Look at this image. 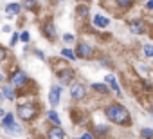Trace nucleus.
Here are the masks:
<instances>
[{
	"instance_id": "obj_1",
	"label": "nucleus",
	"mask_w": 153,
	"mask_h": 139,
	"mask_svg": "<svg viewBox=\"0 0 153 139\" xmlns=\"http://www.w3.org/2000/svg\"><path fill=\"white\" fill-rule=\"evenodd\" d=\"M106 117H108L110 121L117 123V125H124V123L130 121V112H128L123 105H119V103H112V105L106 108Z\"/></svg>"
},
{
	"instance_id": "obj_2",
	"label": "nucleus",
	"mask_w": 153,
	"mask_h": 139,
	"mask_svg": "<svg viewBox=\"0 0 153 139\" xmlns=\"http://www.w3.org/2000/svg\"><path fill=\"white\" fill-rule=\"evenodd\" d=\"M36 114H38V107L34 103H24V105L18 107V116L24 121H31Z\"/></svg>"
},
{
	"instance_id": "obj_3",
	"label": "nucleus",
	"mask_w": 153,
	"mask_h": 139,
	"mask_svg": "<svg viewBox=\"0 0 153 139\" xmlns=\"http://www.w3.org/2000/svg\"><path fill=\"white\" fill-rule=\"evenodd\" d=\"M76 56H79V58H83V60H90V58L94 56V49H92L88 43L81 42V43L78 45V49H76Z\"/></svg>"
},
{
	"instance_id": "obj_4",
	"label": "nucleus",
	"mask_w": 153,
	"mask_h": 139,
	"mask_svg": "<svg viewBox=\"0 0 153 139\" xmlns=\"http://www.w3.org/2000/svg\"><path fill=\"white\" fill-rule=\"evenodd\" d=\"M9 81H11V85L13 87H24V83L27 81V74L24 72V71H15L13 74H11V78H9Z\"/></svg>"
},
{
	"instance_id": "obj_5",
	"label": "nucleus",
	"mask_w": 153,
	"mask_h": 139,
	"mask_svg": "<svg viewBox=\"0 0 153 139\" xmlns=\"http://www.w3.org/2000/svg\"><path fill=\"white\" fill-rule=\"evenodd\" d=\"M85 94H87L85 85H81V83H74V85H72V89H70V96H72V99L79 101L81 98H85Z\"/></svg>"
},
{
	"instance_id": "obj_6",
	"label": "nucleus",
	"mask_w": 153,
	"mask_h": 139,
	"mask_svg": "<svg viewBox=\"0 0 153 139\" xmlns=\"http://www.w3.org/2000/svg\"><path fill=\"white\" fill-rule=\"evenodd\" d=\"M58 78H59L61 85H68L74 80V71L72 69H61V71H58Z\"/></svg>"
},
{
	"instance_id": "obj_7",
	"label": "nucleus",
	"mask_w": 153,
	"mask_h": 139,
	"mask_svg": "<svg viewBox=\"0 0 153 139\" xmlns=\"http://www.w3.org/2000/svg\"><path fill=\"white\" fill-rule=\"evenodd\" d=\"M59 92H61V89H59L58 85H52V87H51V90H49V103H51L52 107H56V105L59 103Z\"/></svg>"
},
{
	"instance_id": "obj_8",
	"label": "nucleus",
	"mask_w": 153,
	"mask_h": 139,
	"mask_svg": "<svg viewBox=\"0 0 153 139\" xmlns=\"http://www.w3.org/2000/svg\"><path fill=\"white\" fill-rule=\"evenodd\" d=\"M128 27H130V31H131L133 34H142V33L146 31V25H144L142 20H133V22L128 24Z\"/></svg>"
},
{
	"instance_id": "obj_9",
	"label": "nucleus",
	"mask_w": 153,
	"mask_h": 139,
	"mask_svg": "<svg viewBox=\"0 0 153 139\" xmlns=\"http://www.w3.org/2000/svg\"><path fill=\"white\" fill-rule=\"evenodd\" d=\"M4 130H6V134H9V135H22V132H24V130L15 123V121H13V123H9V125H6V126H4Z\"/></svg>"
},
{
	"instance_id": "obj_10",
	"label": "nucleus",
	"mask_w": 153,
	"mask_h": 139,
	"mask_svg": "<svg viewBox=\"0 0 153 139\" xmlns=\"http://www.w3.org/2000/svg\"><path fill=\"white\" fill-rule=\"evenodd\" d=\"M47 137H49V139H65V132H63V128L54 126V128H51V130L47 132Z\"/></svg>"
},
{
	"instance_id": "obj_11",
	"label": "nucleus",
	"mask_w": 153,
	"mask_h": 139,
	"mask_svg": "<svg viewBox=\"0 0 153 139\" xmlns=\"http://www.w3.org/2000/svg\"><path fill=\"white\" fill-rule=\"evenodd\" d=\"M105 81H106V83H108V85H110L114 90H115V94H119V96H121V89H119V85H117V80H115V76H114V74H106Z\"/></svg>"
},
{
	"instance_id": "obj_12",
	"label": "nucleus",
	"mask_w": 153,
	"mask_h": 139,
	"mask_svg": "<svg viewBox=\"0 0 153 139\" xmlns=\"http://www.w3.org/2000/svg\"><path fill=\"white\" fill-rule=\"evenodd\" d=\"M94 25H96V27H108V25H110V20L105 18L103 15H96V16H94Z\"/></svg>"
},
{
	"instance_id": "obj_13",
	"label": "nucleus",
	"mask_w": 153,
	"mask_h": 139,
	"mask_svg": "<svg viewBox=\"0 0 153 139\" xmlns=\"http://www.w3.org/2000/svg\"><path fill=\"white\" fill-rule=\"evenodd\" d=\"M43 33H45L47 38H54V36H56V27H54V24H51V22L45 24V25H43Z\"/></svg>"
},
{
	"instance_id": "obj_14",
	"label": "nucleus",
	"mask_w": 153,
	"mask_h": 139,
	"mask_svg": "<svg viewBox=\"0 0 153 139\" xmlns=\"http://www.w3.org/2000/svg\"><path fill=\"white\" fill-rule=\"evenodd\" d=\"M47 117H49V121H52L56 126H59V125H61V119H59V116H58V112H56V110H49V112H47Z\"/></svg>"
},
{
	"instance_id": "obj_15",
	"label": "nucleus",
	"mask_w": 153,
	"mask_h": 139,
	"mask_svg": "<svg viewBox=\"0 0 153 139\" xmlns=\"http://www.w3.org/2000/svg\"><path fill=\"white\" fill-rule=\"evenodd\" d=\"M2 94H4L7 99H15V90H13V85H4Z\"/></svg>"
},
{
	"instance_id": "obj_16",
	"label": "nucleus",
	"mask_w": 153,
	"mask_h": 139,
	"mask_svg": "<svg viewBox=\"0 0 153 139\" xmlns=\"http://www.w3.org/2000/svg\"><path fill=\"white\" fill-rule=\"evenodd\" d=\"M6 11H7V15H18L20 13V4H7Z\"/></svg>"
},
{
	"instance_id": "obj_17",
	"label": "nucleus",
	"mask_w": 153,
	"mask_h": 139,
	"mask_svg": "<svg viewBox=\"0 0 153 139\" xmlns=\"http://www.w3.org/2000/svg\"><path fill=\"white\" fill-rule=\"evenodd\" d=\"M92 89H94V90H97V92H101V94H108V92H110V89H108L105 83H94V85H92Z\"/></svg>"
},
{
	"instance_id": "obj_18",
	"label": "nucleus",
	"mask_w": 153,
	"mask_h": 139,
	"mask_svg": "<svg viewBox=\"0 0 153 139\" xmlns=\"http://www.w3.org/2000/svg\"><path fill=\"white\" fill-rule=\"evenodd\" d=\"M61 56H63V58H67V60H70V61H74L76 58H78V56H76V52H74V51H70V49H63V51H61Z\"/></svg>"
},
{
	"instance_id": "obj_19",
	"label": "nucleus",
	"mask_w": 153,
	"mask_h": 139,
	"mask_svg": "<svg viewBox=\"0 0 153 139\" xmlns=\"http://www.w3.org/2000/svg\"><path fill=\"white\" fill-rule=\"evenodd\" d=\"M24 7L29 11H34V9H38V4H36V0H24Z\"/></svg>"
},
{
	"instance_id": "obj_20",
	"label": "nucleus",
	"mask_w": 153,
	"mask_h": 139,
	"mask_svg": "<svg viewBox=\"0 0 153 139\" xmlns=\"http://www.w3.org/2000/svg\"><path fill=\"white\" fill-rule=\"evenodd\" d=\"M140 135L144 139H153V128H142L140 130Z\"/></svg>"
},
{
	"instance_id": "obj_21",
	"label": "nucleus",
	"mask_w": 153,
	"mask_h": 139,
	"mask_svg": "<svg viewBox=\"0 0 153 139\" xmlns=\"http://www.w3.org/2000/svg\"><path fill=\"white\" fill-rule=\"evenodd\" d=\"M13 121H15V116H13V114H6V116H4V119H2V126L9 125V123H13Z\"/></svg>"
},
{
	"instance_id": "obj_22",
	"label": "nucleus",
	"mask_w": 153,
	"mask_h": 139,
	"mask_svg": "<svg viewBox=\"0 0 153 139\" xmlns=\"http://www.w3.org/2000/svg\"><path fill=\"white\" fill-rule=\"evenodd\" d=\"M117 4H119L121 7L128 9V7H131V4H133V0H117Z\"/></svg>"
},
{
	"instance_id": "obj_23",
	"label": "nucleus",
	"mask_w": 153,
	"mask_h": 139,
	"mask_svg": "<svg viewBox=\"0 0 153 139\" xmlns=\"http://www.w3.org/2000/svg\"><path fill=\"white\" fill-rule=\"evenodd\" d=\"M144 54H146L148 58H153V45H151V43L144 45Z\"/></svg>"
},
{
	"instance_id": "obj_24",
	"label": "nucleus",
	"mask_w": 153,
	"mask_h": 139,
	"mask_svg": "<svg viewBox=\"0 0 153 139\" xmlns=\"http://www.w3.org/2000/svg\"><path fill=\"white\" fill-rule=\"evenodd\" d=\"M78 13H79L81 16H87V15H88V7H87V6H83V7H78Z\"/></svg>"
},
{
	"instance_id": "obj_25",
	"label": "nucleus",
	"mask_w": 153,
	"mask_h": 139,
	"mask_svg": "<svg viewBox=\"0 0 153 139\" xmlns=\"http://www.w3.org/2000/svg\"><path fill=\"white\" fill-rule=\"evenodd\" d=\"M20 40L25 43V42H29V33L27 31H24V33H20Z\"/></svg>"
},
{
	"instance_id": "obj_26",
	"label": "nucleus",
	"mask_w": 153,
	"mask_h": 139,
	"mask_svg": "<svg viewBox=\"0 0 153 139\" xmlns=\"http://www.w3.org/2000/svg\"><path fill=\"white\" fill-rule=\"evenodd\" d=\"M63 40L68 43V42H74V34H63Z\"/></svg>"
},
{
	"instance_id": "obj_27",
	"label": "nucleus",
	"mask_w": 153,
	"mask_h": 139,
	"mask_svg": "<svg viewBox=\"0 0 153 139\" xmlns=\"http://www.w3.org/2000/svg\"><path fill=\"white\" fill-rule=\"evenodd\" d=\"M6 56H7V52H6V49H4V47H0V61H2V60H4Z\"/></svg>"
},
{
	"instance_id": "obj_28",
	"label": "nucleus",
	"mask_w": 153,
	"mask_h": 139,
	"mask_svg": "<svg viewBox=\"0 0 153 139\" xmlns=\"http://www.w3.org/2000/svg\"><path fill=\"white\" fill-rule=\"evenodd\" d=\"M18 38H20L18 34H13V38H11V45H16V43H18Z\"/></svg>"
},
{
	"instance_id": "obj_29",
	"label": "nucleus",
	"mask_w": 153,
	"mask_h": 139,
	"mask_svg": "<svg viewBox=\"0 0 153 139\" xmlns=\"http://www.w3.org/2000/svg\"><path fill=\"white\" fill-rule=\"evenodd\" d=\"M97 132H99V134H106V132H108V128L101 125V126H97Z\"/></svg>"
},
{
	"instance_id": "obj_30",
	"label": "nucleus",
	"mask_w": 153,
	"mask_h": 139,
	"mask_svg": "<svg viewBox=\"0 0 153 139\" xmlns=\"http://www.w3.org/2000/svg\"><path fill=\"white\" fill-rule=\"evenodd\" d=\"M36 56H38L40 60H45V54H43V51H36Z\"/></svg>"
},
{
	"instance_id": "obj_31",
	"label": "nucleus",
	"mask_w": 153,
	"mask_h": 139,
	"mask_svg": "<svg viewBox=\"0 0 153 139\" xmlns=\"http://www.w3.org/2000/svg\"><path fill=\"white\" fill-rule=\"evenodd\" d=\"M142 87H144V89H146V90H151V85H149V83H148V81H144V83H142Z\"/></svg>"
},
{
	"instance_id": "obj_32",
	"label": "nucleus",
	"mask_w": 153,
	"mask_h": 139,
	"mask_svg": "<svg viewBox=\"0 0 153 139\" xmlns=\"http://www.w3.org/2000/svg\"><path fill=\"white\" fill-rule=\"evenodd\" d=\"M148 9H153V0H148V4H146Z\"/></svg>"
},
{
	"instance_id": "obj_33",
	"label": "nucleus",
	"mask_w": 153,
	"mask_h": 139,
	"mask_svg": "<svg viewBox=\"0 0 153 139\" xmlns=\"http://www.w3.org/2000/svg\"><path fill=\"white\" fill-rule=\"evenodd\" d=\"M2 31H4V33H9V31H11V25H4Z\"/></svg>"
},
{
	"instance_id": "obj_34",
	"label": "nucleus",
	"mask_w": 153,
	"mask_h": 139,
	"mask_svg": "<svg viewBox=\"0 0 153 139\" xmlns=\"http://www.w3.org/2000/svg\"><path fill=\"white\" fill-rule=\"evenodd\" d=\"M81 139H92V135H90V134H83Z\"/></svg>"
},
{
	"instance_id": "obj_35",
	"label": "nucleus",
	"mask_w": 153,
	"mask_h": 139,
	"mask_svg": "<svg viewBox=\"0 0 153 139\" xmlns=\"http://www.w3.org/2000/svg\"><path fill=\"white\" fill-rule=\"evenodd\" d=\"M4 116H6V112H4L2 108H0V117H4Z\"/></svg>"
},
{
	"instance_id": "obj_36",
	"label": "nucleus",
	"mask_w": 153,
	"mask_h": 139,
	"mask_svg": "<svg viewBox=\"0 0 153 139\" xmlns=\"http://www.w3.org/2000/svg\"><path fill=\"white\" fill-rule=\"evenodd\" d=\"M151 108H153V101H151Z\"/></svg>"
},
{
	"instance_id": "obj_37",
	"label": "nucleus",
	"mask_w": 153,
	"mask_h": 139,
	"mask_svg": "<svg viewBox=\"0 0 153 139\" xmlns=\"http://www.w3.org/2000/svg\"><path fill=\"white\" fill-rule=\"evenodd\" d=\"M78 139H81V137H78Z\"/></svg>"
}]
</instances>
